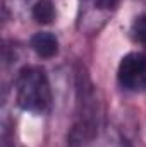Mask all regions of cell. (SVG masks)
<instances>
[{"label":"cell","mask_w":146,"mask_h":147,"mask_svg":"<svg viewBox=\"0 0 146 147\" xmlns=\"http://www.w3.org/2000/svg\"><path fill=\"white\" fill-rule=\"evenodd\" d=\"M102 123V105L98 91L84 67L76 70V111L74 123L69 134L71 147H81L89 144L100 130Z\"/></svg>","instance_id":"cell-1"},{"label":"cell","mask_w":146,"mask_h":147,"mask_svg":"<svg viewBox=\"0 0 146 147\" xmlns=\"http://www.w3.org/2000/svg\"><path fill=\"white\" fill-rule=\"evenodd\" d=\"M16 101L33 115H46L52 108V87L46 72L38 65L23 67L16 79Z\"/></svg>","instance_id":"cell-2"},{"label":"cell","mask_w":146,"mask_h":147,"mask_svg":"<svg viewBox=\"0 0 146 147\" xmlns=\"http://www.w3.org/2000/svg\"><path fill=\"white\" fill-rule=\"evenodd\" d=\"M119 86L129 92H141L146 89V55L131 51L122 57L117 69Z\"/></svg>","instance_id":"cell-3"},{"label":"cell","mask_w":146,"mask_h":147,"mask_svg":"<svg viewBox=\"0 0 146 147\" xmlns=\"http://www.w3.org/2000/svg\"><path fill=\"white\" fill-rule=\"evenodd\" d=\"M29 45H31V50L41 58H52L59 53V39L53 33H48V31H40L33 34Z\"/></svg>","instance_id":"cell-4"},{"label":"cell","mask_w":146,"mask_h":147,"mask_svg":"<svg viewBox=\"0 0 146 147\" xmlns=\"http://www.w3.org/2000/svg\"><path fill=\"white\" fill-rule=\"evenodd\" d=\"M31 17L38 24H52L57 17L53 2L52 0H36L31 5Z\"/></svg>","instance_id":"cell-5"},{"label":"cell","mask_w":146,"mask_h":147,"mask_svg":"<svg viewBox=\"0 0 146 147\" xmlns=\"http://www.w3.org/2000/svg\"><path fill=\"white\" fill-rule=\"evenodd\" d=\"M131 38L132 41L139 43V45H146V14L138 16L132 24H131Z\"/></svg>","instance_id":"cell-6"},{"label":"cell","mask_w":146,"mask_h":147,"mask_svg":"<svg viewBox=\"0 0 146 147\" xmlns=\"http://www.w3.org/2000/svg\"><path fill=\"white\" fill-rule=\"evenodd\" d=\"M119 3H120V0H93L95 9H98V10H105V12L113 10Z\"/></svg>","instance_id":"cell-7"}]
</instances>
